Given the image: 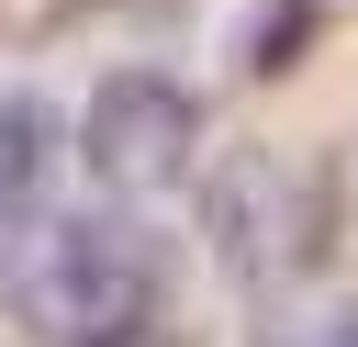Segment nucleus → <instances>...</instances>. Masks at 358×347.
Returning <instances> with one entry per match:
<instances>
[{"mask_svg": "<svg viewBox=\"0 0 358 347\" xmlns=\"http://www.w3.org/2000/svg\"><path fill=\"white\" fill-rule=\"evenodd\" d=\"M11 291L56 347H134L157 325V246L123 213H67V224H34V246L11 257Z\"/></svg>", "mask_w": 358, "mask_h": 347, "instance_id": "nucleus-1", "label": "nucleus"}, {"mask_svg": "<svg viewBox=\"0 0 358 347\" xmlns=\"http://www.w3.org/2000/svg\"><path fill=\"white\" fill-rule=\"evenodd\" d=\"M201 224H213V257L246 280V291H291L313 257H324V168H302L291 146H224L213 179H201Z\"/></svg>", "mask_w": 358, "mask_h": 347, "instance_id": "nucleus-2", "label": "nucleus"}, {"mask_svg": "<svg viewBox=\"0 0 358 347\" xmlns=\"http://www.w3.org/2000/svg\"><path fill=\"white\" fill-rule=\"evenodd\" d=\"M78 157L112 201H157L201 168V101L168 78V67H112L78 112Z\"/></svg>", "mask_w": 358, "mask_h": 347, "instance_id": "nucleus-3", "label": "nucleus"}, {"mask_svg": "<svg viewBox=\"0 0 358 347\" xmlns=\"http://www.w3.org/2000/svg\"><path fill=\"white\" fill-rule=\"evenodd\" d=\"M45 157H56V112L34 90H0V246H22L34 190H45Z\"/></svg>", "mask_w": 358, "mask_h": 347, "instance_id": "nucleus-4", "label": "nucleus"}]
</instances>
